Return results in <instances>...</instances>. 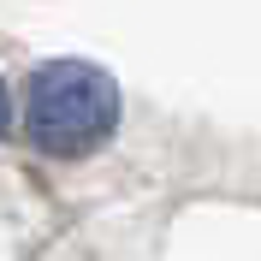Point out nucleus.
<instances>
[{"instance_id": "obj_2", "label": "nucleus", "mask_w": 261, "mask_h": 261, "mask_svg": "<svg viewBox=\"0 0 261 261\" xmlns=\"http://www.w3.org/2000/svg\"><path fill=\"white\" fill-rule=\"evenodd\" d=\"M6 125H12V101H6V83H0V137H6Z\"/></svg>"}, {"instance_id": "obj_1", "label": "nucleus", "mask_w": 261, "mask_h": 261, "mask_svg": "<svg viewBox=\"0 0 261 261\" xmlns=\"http://www.w3.org/2000/svg\"><path fill=\"white\" fill-rule=\"evenodd\" d=\"M24 130L54 161H83L119 130V83L89 60H48L24 89Z\"/></svg>"}]
</instances>
